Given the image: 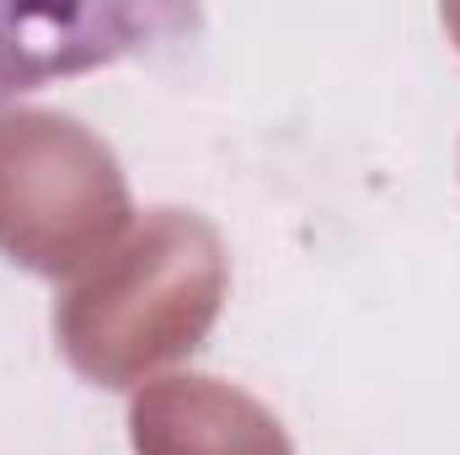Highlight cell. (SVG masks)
Here are the masks:
<instances>
[{"label": "cell", "instance_id": "4", "mask_svg": "<svg viewBox=\"0 0 460 455\" xmlns=\"http://www.w3.org/2000/svg\"><path fill=\"white\" fill-rule=\"evenodd\" d=\"M128 429L139 455H289L273 413L209 375L145 386L134 397Z\"/></svg>", "mask_w": 460, "mask_h": 455}, {"label": "cell", "instance_id": "5", "mask_svg": "<svg viewBox=\"0 0 460 455\" xmlns=\"http://www.w3.org/2000/svg\"><path fill=\"white\" fill-rule=\"evenodd\" d=\"M439 22L456 32V43H460V5H445V11H439Z\"/></svg>", "mask_w": 460, "mask_h": 455}, {"label": "cell", "instance_id": "1", "mask_svg": "<svg viewBox=\"0 0 460 455\" xmlns=\"http://www.w3.org/2000/svg\"><path fill=\"white\" fill-rule=\"evenodd\" d=\"M226 246L215 226L182 210H155L92 263L54 311L59 348L97 386H134L139 375L193 353L226 300Z\"/></svg>", "mask_w": 460, "mask_h": 455}, {"label": "cell", "instance_id": "2", "mask_svg": "<svg viewBox=\"0 0 460 455\" xmlns=\"http://www.w3.org/2000/svg\"><path fill=\"white\" fill-rule=\"evenodd\" d=\"M128 226L113 150L65 113H0V252L32 273H75Z\"/></svg>", "mask_w": 460, "mask_h": 455}, {"label": "cell", "instance_id": "3", "mask_svg": "<svg viewBox=\"0 0 460 455\" xmlns=\"http://www.w3.org/2000/svg\"><path fill=\"white\" fill-rule=\"evenodd\" d=\"M188 22L193 11L177 5H0V103L118 65Z\"/></svg>", "mask_w": 460, "mask_h": 455}]
</instances>
